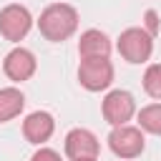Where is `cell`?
<instances>
[{
  "label": "cell",
  "mask_w": 161,
  "mask_h": 161,
  "mask_svg": "<svg viewBox=\"0 0 161 161\" xmlns=\"http://www.w3.org/2000/svg\"><path fill=\"white\" fill-rule=\"evenodd\" d=\"M38 30L50 43H63L78 30V10L68 3L48 5L38 18Z\"/></svg>",
  "instance_id": "6da1fadb"
},
{
  "label": "cell",
  "mask_w": 161,
  "mask_h": 161,
  "mask_svg": "<svg viewBox=\"0 0 161 161\" xmlns=\"http://www.w3.org/2000/svg\"><path fill=\"white\" fill-rule=\"evenodd\" d=\"M116 50L121 53V58L126 63L141 65L153 53V35L146 28H126L116 40Z\"/></svg>",
  "instance_id": "7a4b0ae2"
},
{
  "label": "cell",
  "mask_w": 161,
  "mask_h": 161,
  "mask_svg": "<svg viewBox=\"0 0 161 161\" xmlns=\"http://www.w3.org/2000/svg\"><path fill=\"white\" fill-rule=\"evenodd\" d=\"M106 141H108V148L113 151V156L126 158V161L138 158V156L143 153V148H146V136H143V131H141L138 126H128V123L113 126Z\"/></svg>",
  "instance_id": "3957f363"
},
{
  "label": "cell",
  "mask_w": 161,
  "mask_h": 161,
  "mask_svg": "<svg viewBox=\"0 0 161 161\" xmlns=\"http://www.w3.org/2000/svg\"><path fill=\"white\" fill-rule=\"evenodd\" d=\"M113 63L108 58H80V65H78V83L91 91V93H98V91H106L111 83H113Z\"/></svg>",
  "instance_id": "277c9868"
},
{
  "label": "cell",
  "mask_w": 161,
  "mask_h": 161,
  "mask_svg": "<svg viewBox=\"0 0 161 161\" xmlns=\"http://www.w3.org/2000/svg\"><path fill=\"white\" fill-rule=\"evenodd\" d=\"M101 113L108 126H123L136 116V98L123 88H113L101 101Z\"/></svg>",
  "instance_id": "5b68a950"
},
{
  "label": "cell",
  "mask_w": 161,
  "mask_h": 161,
  "mask_svg": "<svg viewBox=\"0 0 161 161\" xmlns=\"http://www.w3.org/2000/svg\"><path fill=\"white\" fill-rule=\"evenodd\" d=\"M33 28V15L25 5L10 3L0 10V35L10 43H20Z\"/></svg>",
  "instance_id": "8992f818"
},
{
  "label": "cell",
  "mask_w": 161,
  "mask_h": 161,
  "mask_svg": "<svg viewBox=\"0 0 161 161\" xmlns=\"http://www.w3.org/2000/svg\"><path fill=\"white\" fill-rule=\"evenodd\" d=\"M35 70H38V60H35L33 50H28V48H23V45L13 48V50L5 55V60H3V73H5L13 83L30 80V78L35 75Z\"/></svg>",
  "instance_id": "52a82bcc"
},
{
  "label": "cell",
  "mask_w": 161,
  "mask_h": 161,
  "mask_svg": "<svg viewBox=\"0 0 161 161\" xmlns=\"http://www.w3.org/2000/svg\"><path fill=\"white\" fill-rule=\"evenodd\" d=\"M63 151H65V156L70 161H75V158H98L101 143H98L93 131H88V128H70L65 133Z\"/></svg>",
  "instance_id": "ba28073f"
},
{
  "label": "cell",
  "mask_w": 161,
  "mask_h": 161,
  "mask_svg": "<svg viewBox=\"0 0 161 161\" xmlns=\"http://www.w3.org/2000/svg\"><path fill=\"white\" fill-rule=\"evenodd\" d=\"M55 133V118L48 111H33L25 116L23 121V136L28 143L33 146H43L45 141H50V136Z\"/></svg>",
  "instance_id": "9c48e42d"
},
{
  "label": "cell",
  "mask_w": 161,
  "mask_h": 161,
  "mask_svg": "<svg viewBox=\"0 0 161 161\" xmlns=\"http://www.w3.org/2000/svg\"><path fill=\"white\" fill-rule=\"evenodd\" d=\"M111 50H113L111 38L98 28H88L78 38V55L80 58H108Z\"/></svg>",
  "instance_id": "30bf717a"
},
{
  "label": "cell",
  "mask_w": 161,
  "mask_h": 161,
  "mask_svg": "<svg viewBox=\"0 0 161 161\" xmlns=\"http://www.w3.org/2000/svg\"><path fill=\"white\" fill-rule=\"evenodd\" d=\"M23 108H25V96L20 88H15V86L0 88V123L18 118L23 113Z\"/></svg>",
  "instance_id": "8fae6325"
},
{
  "label": "cell",
  "mask_w": 161,
  "mask_h": 161,
  "mask_svg": "<svg viewBox=\"0 0 161 161\" xmlns=\"http://www.w3.org/2000/svg\"><path fill=\"white\" fill-rule=\"evenodd\" d=\"M136 118H138V128L143 133L161 136V101L158 103H148L141 111H136Z\"/></svg>",
  "instance_id": "7c38bea8"
},
{
  "label": "cell",
  "mask_w": 161,
  "mask_h": 161,
  "mask_svg": "<svg viewBox=\"0 0 161 161\" xmlns=\"http://www.w3.org/2000/svg\"><path fill=\"white\" fill-rule=\"evenodd\" d=\"M143 91L146 96H151L153 101H161V63H151L146 70H143Z\"/></svg>",
  "instance_id": "4fadbf2b"
},
{
  "label": "cell",
  "mask_w": 161,
  "mask_h": 161,
  "mask_svg": "<svg viewBox=\"0 0 161 161\" xmlns=\"http://www.w3.org/2000/svg\"><path fill=\"white\" fill-rule=\"evenodd\" d=\"M30 161H63L60 158V153L55 151V148H48V146H40L33 156H30Z\"/></svg>",
  "instance_id": "5bb4252c"
},
{
  "label": "cell",
  "mask_w": 161,
  "mask_h": 161,
  "mask_svg": "<svg viewBox=\"0 0 161 161\" xmlns=\"http://www.w3.org/2000/svg\"><path fill=\"white\" fill-rule=\"evenodd\" d=\"M143 18H146V30H148L151 35H156V30H158V20H156L158 15H156V10H146Z\"/></svg>",
  "instance_id": "9a60e30c"
},
{
  "label": "cell",
  "mask_w": 161,
  "mask_h": 161,
  "mask_svg": "<svg viewBox=\"0 0 161 161\" xmlns=\"http://www.w3.org/2000/svg\"><path fill=\"white\" fill-rule=\"evenodd\" d=\"M75 161H96V158H75Z\"/></svg>",
  "instance_id": "2e32d148"
}]
</instances>
